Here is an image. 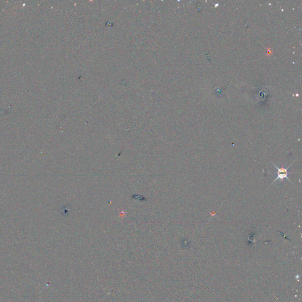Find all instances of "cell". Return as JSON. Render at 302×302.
I'll list each match as a JSON object with an SVG mask.
<instances>
[{
	"instance_id": "6da1fadb",
	"label": "cell",
	"mask_w": 302,
	"mask_h": 302,
	"mask_svg": "<svg viewBox=\"0 0 302 302\" xmlns=\"http://www.w3.org/2000/svg\"><path fill=\"white\" fill-rule=\"evenodd\" d=\"M295 161V160L292 163H291L290 165H289V166H288V167H287V168H284L283 165H282V168H279V167H277L275 164H274L273 163V165L276 167V168L277 169V176H276V179L273 181V182L270 185V187L272 184H273L276 182V181L277 180H278V179H279V180H280V181H283L284 179H287V180H288V181H290V182H291V181L289 179V178H288V175L289 174H290L291 173H290V172H289L288 171V168H289L290 166L293 164V162H294ZM291 183H292V182H291ZM270 187H269V188Z\"/></svg>"
}]
</instances>
